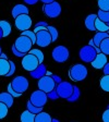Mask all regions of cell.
I'll return each mask as SVG.
<instances>
[{
  "label": "cell",
  "instance_id": "obj_1",
  "mask_svg": "<svg viewBox=\"0 0 109 122\" xmlns=\"http://www.w3.org/2000/svg\"><path fill=\"white\" fill-rule=\"evenodd\" d=\"M69 76L70 79L74 82H81L83 80L86 79L87 76V69L85 66L81 63H78V64H74L70 68L69 70Z\"/></svg>",
  "mask_w": 109,
  "mask_h": 122
},
{
  "label": "cell",
  "instance_id": "obj_2",
  "mask_svg": "<svg viewBox=\"0 0 109 122\" xmlns=\"http://www.w3.org/2000/svg\"><path fill=\"white\" fill-rule=\"evenodd\" d=\"M43 11L48 18L56 19L61 14V5L57 1H52L50 3H44Z\"/></svg>",
  "mask_w": 109,
  "mask_h": 122
},
{
  "label": "cell",
  "instance_id": "obj_3",
  "mask_svg": "<svg viewBox=\"0 0 109 122\" xmlns=\"http://www.w3.org/2000/svg\"><path fill=\"white\" fill-rule=\"evenodd\" d=\"M51 56L57 63H63L69 59L70 52H69V49L64 46H57L56 48H53Z\"/></svg>",
  "mask_w": 109,
  "mask_h": 122
},
{
  "label": "cell",
  "instance_id": "obj_4",
  "mask_svg": "<svg viewBox=\"0 0 109 122\" xmlns=\"http://www.w3.org/2000/svg\"><path fill=\"white\" fill-rule=\"evenodd\" d=\"M96 55H97L96 49L89 45L82 47L79 51L80 59H81L83 62H87V63H91L92 61L94 60L95 57H96Z\"/></svg>",
  "mask_w": 109,
  "mask_h": 122
},
{
  "label": "cell",
  "instance_id": "obj_5",
  "mask_svg": "<svg viewBox=\"0 0 109 122\" xmlns=\"http://www.w3.org/2000/svg\"><path fill=\"white\" fill-rule=\"evenodd\" d=\"M11 86L12 88L14 89L16 93L22 95L23 93H25L28 88V81L26 79L25 76H22V75H19L13 79V81L11 82Z\"/></svg>",
  "mask_w": 109,
  "mask_h": 122
},
{
  "label": "cell",
  "instance_id": "obj_6",
  "mask_svg": "<svg viewBox=\"0 0 109 122\" xmlns=\"http://www.w3.org/2000/svg\"><path fill=\"white\" fill-rule=\"evenodd\" d=\"M13 46H14L15 48L18 49L20 52L27 53L28 51L31 50V48H32L33 43H32V41H31L28 37L21 35L20 37L16 38V41H15V43H14Z\"/></svg>",
  "mask_w": 109,
  "mask_h": 122
},
{
  "label": "cell",
  "instance_id": "obj_7",
  "mask_svg": "<svg viewBox=\"0 0 109 122\" xmlns=\"http://www.w3.org/2000/svg\"><path fill=\"white\" fill-rule=\"evenodd\" d=\"M47 99H48V97H47V94H46L45 92L38 89V91H35L32 93L30 102H32L34 106L44 108V106H45L46 102H47Z\"/></svg>",
  "mask_w": 109,
  "mask_h": 122
},
{
  "label": "cell",
  "instance_id": "obj_8",
  "mask_svg": "<svg viewBox=\"0 0 109 122\" xmlns=\"http://www.w3.org/2000/svg\"><path fill=\"white\" fill-rule=\"evenodd\" d=\"M57 86V84L53 82L52 77L49 75H44L43 77L38 80V88L41 91L45 92L46 94L51 92L52 89H55Z\"/></svg>",
  "mask_w": 109,
  "mask_h": 122
},
{
  "label": "cell",
  "instance_id": "obj_9",
  "mask_svg": "<svg viewBox=\"0 0 109 122\" xmlns=\"http://www.w3.org/2000/svg\"><path fill=\"white\" fill-rule=\"evenodd\" d=\"M52 43L51 41V36L49 34V32L47 30V28H44V30H39L36 33V45L39 46V47H47L50 44Z\"/></svg>",
  "mask_w": 109,
  "mask_h": 122
},
{
  "label": "cell",
  "instance_id": "obj_10",
  "mask_svg": "<svg viewBox=\"0 0 109 122\" xmlns=\"http://www.w3.org/2000/svg\"><path fill=\"white\" fill-rule=\"evenodd\" d=\"M22 66L24 70H26V71H33L34 69H36V66L39 64V62H38L37 58H36L34 55H32V53L27 52L25 55V56L22 58Z\"/></svg>",
  "mask_w": 109,
  "mask_h": 122
},
{
  "label": "cell",
  "instance_id": "obj_11",
  "mask_svg": "<svg viewBox=\"0 0 109 122\" xmlns=\"http://www.w3.org/2000/svg\"><path fill=\"white\" fill-rule=\"evenodd\" d=\"M32 23H33L32 19H31V16L28 14H21L15 18V26L21 32L30 30L31 26H32Z\"/></svg>",
  "mask_w": 109,
  "mask_h": 122
},
{
  "label": "cell",
  "instance_id": "obj_12",
  "mask_svg": "<svg viewBox=\"0 0 109 122\" xmlns=\"http://www.w3.org/2000/svg\"><path fill=\"white\" fill-rule=\"evenodd\" d=\"M56 91L59 95V98H64L67 99L70 95H71L72 91H73V85L69 82H61L56 86Z\"/></svg>",
  "mask_w": 109,
  "mask_h": 122
},
{
  "label": "cell",
  "instance_id": "obj_13",
  "mask_svg": "<svg viewBox=\"0 0 109 122\" xmlns=\"http://www.w3.org/2000/svg\"><path fill=\"white\" fill-rule=\"evenodd\" d=\"M107 62H108V61H107V56L106 55H104V53H102V52H99V53H97L96 55V57H95L94 60L91 62V64H92V66H93L94 69L102 70Z\"/></svg>",
  "mask_w": 109,
  "mask_h": 122
},
{
  "label": "cell",
  "instance_id": "obj_14",
  "mask_svg": "<svg viewBox=\"0 0 109 122\" xmlns=\"http://www.w3.org/2000/svg\"><path fill=\"white\" fill-rule=\"evenodd\" d=\"M46 72H47V69H46L45 64L39 63L36 66V69H34L33 71H30V75L36 80H39L44 75H46Z\"/></svg>",
  "mask_w": 109,
  "mask_h": 122
},
{
  "label": "cell",
  "instance_id": "obj_15",
  "mask_svg": "<svg viewBox=\"0 0 109 122\" xmlns=\"http://www.w3.org/2000/svg\"><path fill=\"white\" fill-rule=\"evenodd\" d=\"M28 12H30V10L27 9V7L24 5H16L13 7L12 9V16L13 18H16V16H19V15L21 14H28Z\"/></svg>",
  "mask_w": 109,
  "mask_h": 122
},
{
  "label": "cell",
  "instance_id": "obj_16",
  "mask_svg": "<svg viewBox=\"0 0 109 122\" xmlns=\"http://www.w3.org/2000/svg\"><path fill=\"white\" fill-rule=\"evenodd\" d=\"M13 98L14 97L12 95H10L9 93H0V102L5 104L8 108L13 106Z\"/></svg>",
  "mask_w": 109,
  "mask_h": 122
},
{
  "label": "cell",
  "instance_id": "obj_17",
  "mask_svg": "<svg viewBox=\"0 0 109 122\" xmlns=\"http://www.w3.org/2000/svg\"><path fill=\"white\" fill-rule=\"evenodd\" d=\"M97 19V14H89L85 19V26L88 30H95V21Z\"/></svg>",
  "mask_w": 109,
  "mask_h": 122
},
{
  "label": "cell",
  "instance_id": "obj_18",
  "mask_svg": "<svg viewBox=\"0 0 109 122\" xmlns=\"http://www.w3.org/2000/svg\"><path fill=\"white\" fill-rule=\"evenodd\" d=\"M108 37H109V33H107V32H97L92 39H93V41H94L95 46H97V47L99 48L100 43L104 41L105 38H108Z\"/></svg>",
  "mask_w": 109,
  "mask_h": 122
},
{
  "label": "cell",
  "instance_id": "obj_19",
  "mask_svg": "<svg viewBox=\"0 0 109 122\" xmlns=\"http://www.w3.org/2000/svg\"><path fill=\"white\" fill-rule=\"evenodd\" d=\"M10 70V63L8 59L0 58V76H5Z\"/></svg>",
  "mask_w": 109,
  "mask_h": 122
},
{
  "label": "cell",
  "instance_id": "obj_20",
  "mask_svg": "<svg viewBox=\"0 0 109 122\" xmlns=\"http://www.w3.org/2000/svg\"><path fill=\"white\" fill-rule=\"evenodd\" d=\"M34 122H51V117L48 112H39L35 114V120Z\"/></svg>",
  "mask_w": 109,
  "mask_h": 122
},
{
  "label": "cell",
  "instance_id": "obj_21",
  "mask_svg": "<svg viewBox=\"0 0 109 122\" xmlns=\"http://www.w3.org/2000/svg\"><path fill=\"white\" fill-rule=\"evenodd\" d=\"M0 28L2 30V35L3 37L10 35L11 33V24L8 21H0Z\"/></svg>",
  "mask_w": 109,
  "mask_h": 122
},
{
  "label": "cell",
  "instance_id": "obj_22",
  "mask_svg": "<svg viewBox=\"0 0 109 122\" xmlns=\"http://www.w3.org/2000/svg\"><path fill=\"white\" fill-rule=\"evenodd\" d=\"M80 95H81V91H80V88L78 86H73V91H72L71 95L67 98V100H68L69 102H74L80 98Z\"/></svg>",
  "mask_w": 109,
  "mask_h": 122
},
{
  "label": "cell",
  "instance_id": "obj_23",
  "mask_svg": "<svg viewBox=\"0 0 109 122\" xmlns=\"http://www.w3.org/2000/svg\"><path fill=\"white\" fill-rule=\"evenodd\" d=\"M95 30L98 32H107L109 33V26H107V24L103 21H100L98 18L95 21Z\"/></svg>",
  "mask_w": 109,
  "mask_h": 122
},
{
  "label": "cell",
  "instance_id": "obj_24",
  "mask_svg": "<svg viewBox=\"0 0 109 122\" xmlns=\"http://www.w3.org/2000/svg\"><path fill=\"white\" fill-rule=\"evenodd\" d=\"M34 120H35V114L28 110L23 111L21 114V122H34Z\"/></svg>",
  "mask_w": 109,
  "mask_h": 122
},
{
  "label": "cell",
  "instance_id": "obj_25",
  "mask_svg": "<svg viewBox=\"0 0 109 122\" xmlns=\"http://www.w3.org/2000/svg\"><path fill=\"white\" fill-rule=\"evenodd\" d=\"M99 49H100V52L102 53H104L106 56H109V37L105 38L104 41L100 43Z\"/></svg>",
  "mask_w": 109,
  "mask_h": 122
},
{
  "label": "cell",
  "instance_id": "obj_26",
  "mask_svg": "<svg viewBox=\"0 0 109 122\" xmlns=\"http://www.w3.org/2000/svg\"><path fill=\"white\" fill-rule=\"evenodd\" d=\"M100 88L103 89L104 92H108L109 93V75H104L100 79Z\"/></svg>",
  "mask_w": 109,
  "mask_h": 122
},
{
  "label": "cell",
  "instance_id": "obj_27",
  "mask_svg": "<svg viewBox=\"0 0 109 122\" xmlns=\"http://www.w3.org/2000/svg\"><path fill=\"white\" fill-rule=\"evenodd\" d=\"M28 52L32 53V55H34V56L37 58V60H38V62H39V63H43V62H44L45 57H44L43 51H41L39 49H31Z\"/></svg>",
  "mask_w": 109,
  "mask_h": 122
},
{
  "label": "cell",
  "instance_id": "obj_28",
  "mask_svg": "<svg viewBox=\"0 0 109 122\" xmlns=\"http://www.w3.org/2000/svg\"><path fill=\"white\" fill-rule=\"evenodd\" d=\"M26 107H27V110H28V111H31L32 113H34V114H37V113H39V112L43 111V108H42V107L34 106V105L30 102V100H28L27 104H26Z\"/></svg>",
  "mask_w": 109,
  "mask_h": 122
},
{
  "label": "cell",
  "instance_id": "obj_29",
  "mask_svg": "<svg viewBox=\"0 0 109 122\" xmlns=\"http://www.w3.org/2000/svg\"><path fill=\"white\" fill-rule=\"evenodd\" d=\"M97 18L100 21L105 23L109 22V11H103V10H98V13H97Z\"/></svg>",
  "mask_w": 109,
  "mask_h": 122
},
{
  "label": "cell",
  "instance_id": "obj_30",
  "mask_svg": "<svg viewBox=\"0 0 109 122\" xmlns=\"http://www.w3.org/2000/svg\"><path fill=\"white\" fill-rule=\"evenodd\" d=\"M47 30L49 32V34H50V36H51V41H56L57 39H58V30H57V28L55 27V26H47Z\"/></svg>",
  "mask_w": 109,
  "mask_h": 122
},
{
  "label": "cell",
  "instance_id": "obj_31",
  "mask_svg": "<svg viewBox=\"0 0 109 122\" xmlns=\"http://www.w3.org/2000/svg\"><path fill=\"white\" fill-rule=\"evenodd\" d=\"M21 35L23 36H26V37H28L32 41V43H33V45H35L36 43V34L34 33L33 30H23L22 34Z\"/></svg>",
  "mask_w": 109,
  "mask_h": 122
},
{
  "label": "cell",
  "instance_id": "obj_32",
  "mask_svg": "<svg viewBox=\"0 0 109 122\" xmlns=\"http://www.w3.org/2000/svg\"><path fill=\"white\" fill-rule=\"evenodd\" d=\"M99 10L109 11V0H98Z\"/></svg>",
  "mask_w": 109,
  "mask_h": 122
},
{
  "label": "cell",
  "instance_id": "obj_33",
  "mask_svg": "<svg viewBox=\"0 0 109 122\" xmlns=\"http://www.w3.org/2000/svg\"><path fill=\"white\" fill-rule=\"evenodd\" d=\"M8 110H9V108H8L5 104L0 102V119H3V118L7 117Z\"/></svg>",
  "mask_w": 109,
  "mask_h": 122
},
{
  "label": "cell",
  "instance_id": "obj_34",
  "mask_svg": "<svg viewBox=\"0 0 109 122\" xmlns=\"http://www.w3.org/2000/svg\"><path fill=\"white\" fill-rule=\"evenodd\" d=\"M47 97H48L49 99H51V100H56V99H58L59 95H58V93H57L56 88L52 89V91L49 92V93H47Z\"/></svg>",
  "mask_w": 109,
  "mask_h": 122
},
{
  "label": "cell",
  "instance_id": "obj_35",
  "mask_svg": "<svg viewBox=\"0 0 109 122\" xmlns=\"http://www.w3.org/2000/svg\"><path fill=\"white\" fill-rule=\"evenodd\" d=\"M9 63H10V70H9V72H8V74L5 76H12L13 75V73L15 72V63L13 62V61H11V60H9Z\"/></svg>",
  "mask_w": 109,
  "mask_h": 122
},
{
  "label": "cell",
  "instance_id": "obj_36",
  "mask_svg": "<svg viewBox=\"0 0 109 122\" xmlns=\"http://www.w3.org/2000/svg\"><path fill=\"white\" fill-rule=\"evenodd\" d=\"M11 50H12L13 55H14L15 57H18V58H23V57H24V56L26 55V53H24V52H20V51H19L18 49L15 48L14 46H12V48H11Z\"/></svg>",
  "mask_w": 109,
  "mask_h": 122
},
{
  "label": "cell",
  "instance_id": "obj_37",
  "mask_svg": "<svg viewBox=\"0 0 109 122\" xmlns=\"http://www.w3.org/2000/svg\"><path fill=\"white\" fill-rule=\"evenodd\" d=\"M8 93H9L10 95H12L13 97H20V96H21V94L16 93V92H15L14 89L12 88V86H11V84H9V85H8Z\"/></svg>",
  "mask_w": 109,
  "mask_h": 122
},
{
  "label": "cell",
  "instance_id": "obj_38",
  "mask_svg": "<svg viewBox=\"0 0 109 122\" xmlns=\"http://www.w3.org/2000/svg\"><path fill=\"white\" fill-rule=\"evenodd\" d=\"M103 121L104 122H109V108H107L103 113Z\"/></svg>",
  "mask_w": 109,
  "mask_h": 122
},
{
  "label": "cell",
  "instance_id": "obj_39",
  "mask_svg": "<svg viewBox=\"0 0 109 122\" xmlns=\"http://www.w3.org/2000/svg\"><path fill=\"white\" fill-rule=\"evenodd\" d=\"M51 77H52V80H53V82L56 84H59V83H61L62 82V80H61V77L59 75H56V74H51Z\"/></svg>",
  "mask_w": 109,
  "mask_h": 122
},
{
  "label": "cell",
  "instance_id": "obj_40",
  "mask_svg": "<svg viewBox=\"0 0 109 122\" xmlns=\"http://www.w3.org/2000/svg\"><path fill=\"white\" fill-rule=\"evenodd\" d=\"M103 72H104L105 75H109V62L105 64V66L103 68Z\"/></svg>",
  "mask_w": 109,
  "mask_h": 122
},
{
  "label": "cell",
  "instance_id": "obj_41",
  "mask_svg": "<svg viewBox=\"0 0 109 122\" xmlns=\"http://www.w3.org/2000/svg\"><path fill=\"white\" fill-rule=\"evenodd\" d=\"M38 1H39V0H24V2H25L26 5H36Z\"/></svg>",
  "mask_w": 109,
  "mask_h": 122
},
{
  "label": "cell",
  "instance_id": "obj_42",
  "mask_svg": "<svg viewBox=\"0 0 109 122\" xmlns=\"http://www.w3.org/2000/svg\"><path fill=\"white\" fill-rule=\"evenodd\" d=\"M37 26H43V27H47L48 26V24L46 22H44V21H41V22H37L35 24V27H37Z\"/></svg>",
  "mask_w": 109,
  "mask_h": 122
},
{
  "label": "cell",
  "instance_id": "obj_43",
  "mask_svg": "<svg viewBox=\"0 0 109 122\" xmlns=\"http://www.w3.org/2000/svg\"><path fill=\"white\" fill-rule=\"evenodd\" d=\"M43 3H50V2H52V1H55V0H41Z\"/></svg>",
  "mask_w": 109,
  "mask_h": 122
},
{
  "label": "cell",
  "instance_id": "obj_44",
  "mask_svg": "<svg viewBox=\"0 0 109 122\" xmlns=\"http://www.w3.org/2000/svg\"><path fill=\"white\" fill-rule=\"evenodd\" d=\"M0 58H2V59H8V57H7V55H5V53L1 52V55H0Z\"/></svg>",
  "mask_w": 109,
  "mask_h": 122
},
{
  "label": "cell",
  "instance_id": "obj_45",
  "mask_svg": "<svg viewBox=\"0 0 109 122\" xmlns=\"http://www.w3.org/2000/svg\"><path fill=\"white\" fill-rule=\"evenodd\" d=\"M51 122H60L59 120H57V119H53V118H51Z\"/></svg>",
  "mask_w": 109,
  "mask_h": 122
},
{
  "label": "cell",
  "instance_id": "obj_46",
  "mask_svg": "<svg viewBox=\"0 0 109 122\" xmlns=\"http://www.w3.org/2000/svg\"><path fill=\"white\" fill-rule=\"evenodd\" d=\"M3 37V35H2V30H1V28H0V39Z\"/></svg>",
  "mask_w": 109,
  "mask_h": 122
},
{
  "label": "cell",
  "instance_id": "obj_47",
  "mask_svg": "<svg viewBox=\"0 0 109 122\" xmlns=\"http://www.w3.org/2000/svg\"><path fill=\"white\" fill-rule=\"evenodd\" d=\"M1 52H2V50H1V47H0V55H1Z\"/></svg>",
  "mask_w": 109,
  "mask_h": 122
},
{
  "label": "cell",
  "instance_id": "obj_48",
  "mask_svg": "<svg viewBox=\"0 0 109 122\" xmlns=\"http://www.w3.org/2000/svg\"><path fill=\"white\" fill-rule=\"evenodd\" d=\"M106 24H107V26H109V22H108V23H106Z\"/></svg>",
  "mask_w": 109,
  "mask_h": 122
},
{
  "label": "cell",
  "instance_id": "obj_49",
  "mask_svg": "<svg viewBox=\"0 0 109 122\" xmlns=\"http://www.w3.org/2000/svg\"><path fill=\"white\" fill-rule=\"evenodd\" d=\"M107 108H109V105H108V107H107Z\"/></svg>",
  "mask_w": 109,
  "mask_h": 122
}]
</instances>
